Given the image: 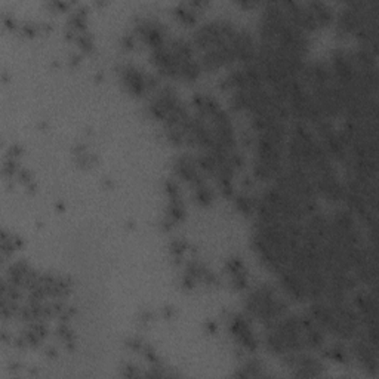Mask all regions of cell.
Wrapping results in <instances>:
<instances>
[{"label":"cell","instance_id":"6da1fadb","mask_svg":"<svg viewBox=\"0 0 379 379\" xmlns=\"http://www.w3.org/2000/svg\"><path fill=\"white\" fill-rule=\"evenodd\" d=\"M265 347L280 357L304 351L306 343L302 336L299 316L284 314L274 323L269 325L267 333H265Z\"/></svg>","mask_w":379,"mask_h":379},{"label":"cell","instance_id":"7a4b0ae2","mask_svg":"<svg viewBox=\"0 0 379 379\" xmlns=\"http://www.w3.org/2000/svg\"><path fill=\"white\" fill-rule=\"evenodd\" d=\"M193 103L196 107V115L209 126L215 141L225 150L236 151L234 126L222 107L204 93H196Z\"/></svg>","mask_w":379,"mask_h":379},{"label":"cell","instance_id":"3957f363","mask_svg":"<svg viewBox=\"0 0 379 379\" xmlns=\"http://www.w3.org/2000/svg\"><path fill=\"white\" fill-rule=\"evenodd\" d=\"M244 308L252 317L258 318L267 326L281 318L288 311L286 302L265 284L258 286L246 296Z\"/></svg>","mask_w":379,"mask_h":379},{"label":"cell","instance_id":"277c9868","mask_svg":"<svg viewBox=\"0 0 379 379\" xmlns=\"http://www.w3.org/2000/svg\"><path fill=\"white\" fill-rule=\"evenodd\" d=\"M237 27L227 20H215L200 26L193 36V46L202 53L230 43Z\"/></svg>","mask_w":379,"mask_h":379},{"label":"cell","instance_id":"5b68a950","mask_svg":"<svg viewBox=\"0 0 379 379\" xmlns=\"http://www.w3.org/2000/svg\"><path fill=\"white\" fill-rule=\"evenodd\" d=\"M119 73L123 86L128 89L129 93L134 95V97H142L148 90L157 88V79H155L153 76L142 73L140 68L132 64L122 66Z\"/></svg>","mask_w":379,"mask_h":379},{"label":"cell","instance_id":"8992f818","mask_svg":"<svg viewBox=\"0 0 379 379\" xmlns=\"http://www.w3.org/2000/svg\"><path fill=\"white\" fill-rule=\"evenodd\" d=\"M283 358L284 362L289 365V369H292L294 376L316 378L323 373V365L310 354H304L302 351H299L284 355Z\"/></svg>","mask_w":379,"mask_h":379},{"label":"cell","instance_id":"52a82bcc","mask_svg":"<svg viewBox=\"0 0 379 379\" xmlns=\"http://www.w3.org/2000/svg\"><path fill=\"white\" fill-rule=\"evenodd\" d=\"M229 328L236 339V343L249 353H255L258 350V339L249 325L248 318L242 314H233L229 320Z\"/></svg>","mask_w":379,"mask_h":379},{"label":"cell","instance_id":"ba28073f","mask_svg":"<svg viewBox=\"0 0 379 379\" xmlns=\"http://www.w3.org/2000/svg\"><path fill=\"white\" fill-rule=\"evenodd\" d=\"M276 274L279 276V281L281 284V288H283L284 292H286L288 296H291L296 302L308 301L304 279H302V276L299 273H296L291 267V265H286V267H283Z\"/></svg>","mask_w":379,"mask_h":379},{"label":"cell","instance_id":"9c48e42d","mask_svg":"<svg viewBox=\"0 0 379 379\" xmlns=\"http://www.w3.org/2000/svg\"><path fill=\"white\" fill-rule=\"evenodd\" d=\"M353 307L365 328H376V296L369 291H357Z\"/></svg>","mask_w":379,"mask_h":379},{"label":"cell","instance_id":"30bf717a","mask_svg":"<svg viewBox=\"0 0 379 379\" xmlns=\"http://www.w3.org/2000/svg\"><path fill=\"white\" fill-rule=\"evenodd\" d=\"M135 33L150 49H156L167 43L165 39L163 27L159 21L151 20V18H141V20H138L135 24Z\"/></svg>","mask_w":379,"mask_h":379},{"label":"cell","instance_id":"8fae6325","mask_svg":"<svg viewBox=\"0 0 379 379\" xmlns=\"http://www.w3.org/2000/svg\"><path fill=\"white\" fill-rule=\"evenodd\" d=\"M151 61L156 66V68L170 79H180V66L177 61V56L170 51L169 45L159 46L156 49H151Z\"/></svg>","mask_w":379,"mask_h":379},{"label":"cell","instance_id":"7c38bea8","mask_svg":"<svg viewBox=\"0 0 379 379\" xmlns=\"http://www.w3.org/2000/svg\"><path fill=\"white\" fill-rule=\"evenodd\" d=\"M174 170L175 175L180 177L182 181L190 184L192 187H196L202 182H204L202 170L196 162V159L190 156H180L174 162Z\"/></svg>","mask_w":379,"mask_h":379},{"label":"cell","instance_id":"4fadbf2b","mask_svg":"<svg viewBox=\"0 0 379 379\" xmlns=\"http://www.w3.org/2000/svg\"><path fill=\"white\" fill-rule=\"evenodd\" d=\"M299 318H301L302 336H304L306 348H313V350L323 348V346H325V331L316 323V321L311 318V316L308 313L299 316Z\"/></svg>","mask_w":379,"mask_h":379},{"label":"cell","instance_id":"5bb4252c","mask_svg":"<svg viewBox=\"0 0 379 379\" xmlns=\"http://www.w3.org/2000/svg\"><path fill=\"white\" fill-rule=\"evenodd\" d=\"M227 271H229L233 288L243 291L248 288V276H246L244 265L240 258H232L227 262Z\"/></svg>","mask_w":379,"mask_h":379},{"label":"cell","instance_id":"9a60e30c","mask_svg":"<svg viewBox=\"0 0 379 379\" xmlns=\"http://www.w3.org/2000/svg\"><path fill=\"white\" fill-rule=\"evenodd\" d=\"M307 8L310 9L314 21L317 24V28L320 27H326L332 23L333 20V12H332V8L325 4V2H308L306 4Z\"/></svg>","mask_w":379,"mask_h":379},{"label":"cell","instance_id":"2e32d148","mask_svg":"<svg viewBox=\"0 0 379 379\" xmlns=\"http://www.w3.org/2000/svg\"><path fill=\"white\" fill-rule=\"evenodd\" d=\"M236 375L240 378H259L264 376V369L259 362L251 358L240 368V370Z\"/></svg>","mask_w":379,"mask_h":379},{"label":"cell","instance_id":"e0dca14e","mask_svg":"<svg viewBox=\"0 0 379 379\" xmlns=\"http://www.w3.org/2000/svg\"><path fill=\"white\" fill-rule=\"evenodd\" d=\"M193 190H194V199L200 206H209L212 203L214 193L211 187L206 184V181L193 187Z\"/></svg>","mask_w":379,"mask_h":379},{"label":"cell","instance_id":"ac0fdd59","mask_svg":"<svg viewBox=\"0 0 379 379\" xmlns=\"http://www.w3.org/2000/svg\"><path fill=\"white\" fill-rule=\"evenodd\" d=\"M175 15L178 20L187 26H192L197 21V11L190 5H180L175 8Z\"/></svg>","mask_w":379,"mask_h":379},{"label":"cell","instance_id":"d6986e66","mask_svg":"<svg viewBox=\"0 0 379 379\" xmlns=\"http://www.w3.org/2000/svg\"><path fill=\"white\" fill-rule=\"evenodd\" d=\"M325 354L326 357H329L331 360H335V362L338 363H348V360H350V353L347 351V348L339 344H335L326 348Z\"/></svg>","mask_w":379,"mask_h":379},{"label":"cell","instance_id":"ffe728a7","mask_svg":"<svg viewBox=\"0 0 379 379\" xmlns=\"http://www.w3.org/2000/svg\"><path fill=\"white\" fill-rule=\"evenodd\" d=\"M236 202V207L239 209V212H242L243 215H251L255 212V202L252 197L246 196V194H239L234 199Z\"/></svg>","mask_w":379,"mask_h":379},{"label":"cell","instance_id":"44dd1931","mask_svg":"<svg viewBox=\"0 0 379 379\" xmlns=\"http://www.w3.org/2000/svg\"><path fill=\"white\" fill-rule=\"evenodd\" d=\"M76 42H78V45L81 46V49L83 52H90L93 48V41H92V37L88 31H83V33L76 36Z\"/></svg>","mask_w":379,"mask_h":379},{"label":"cell","instance_id":"7402d4cb","mask_svg":"<svg viewBox=\"0 0 379 379\" xmlns=\"http://www.w3.org/2000/svg\"><path fill=\"white\" fill-rule=\"evenodd\" d=\"M56 332H58V336H60V339L63 341L64 344H67V346H70V344L73 346L74 344V333L66 323L61 325Z\"/></svg>","mask_w":379,"mask_h":379},{"label":"cell","instance_id":"603a6c76","mask_svg":"<svg viewBox=\"0 0 379 379\" xmlns=\"http://www.w3.org/2000/svg\"><path fill=\"white\" fill-rule=\"evenodd\" d=\"M169 249H170V254H172V256H174L175 259H180V258L184 255L185 249H187V244H185L182 240L178 239V240H174L172 243H170Z\"/></svg>","mask_w":379,"mask_h":379},{"label":"cell","instance_id":"cb8c5ba5","mask_svg":"<svg viewBox=\"0 0 379 379\" xmlns=\"http://www.w3.org/2000/svg\"><path fill=\"white\" fill-rule=\"evenodd\" d=\"M52 6H55L56 9H67L70 5L68 4H63V2H53V4H51Z\"/></svg>","mask_w":379,"mask_h":379}]
</instances>
